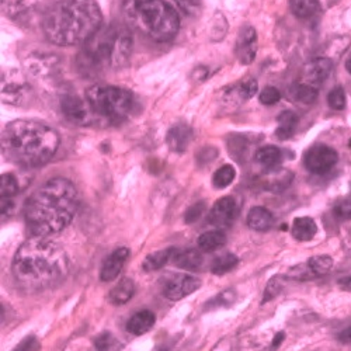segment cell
<instances>
[{
  "label": "cell",
  "instance_id": "cell-1",
  "mask_svg": "<svg viewBox=\"0 0 351 351\" xmlns=\"http://www.w3.org/2000/svg\"><path fill=\"white\" fill-rule=\"evenodd\" d=\"M12 271L16 284L34 294L64 282L69 273V258L61 245L45 237H34L16 252Z\"/></svg>",
  "mask_w": 351,
  "mask_h": 351
},
{
  "label": "cell",
  "instance_id": "cell-2",
  "mask_svg": "<svg viewBox=\"0 0 351 351\" xmlns=\"http://www.w3.org/2000/svg\"><path fill=\"white\" fill-rule=\"evenodd\" d=\"M77 208V189L68 179L55 178L27 199L24 218L36 237H49L64 230L75 218Z\"/></svg>",
  "mask_w": 351,
  "mask_h": 351
},
{
  "label": "cell",
  "instance_id": "cell-3",
  "mask_svg": "<svg viewBox=\"0 0 351 351\" xmlns=\"http://www.w3.org/2000/svg\"><path fill=\"white\" fill-rule=\"evenodd\" d=\"M96 0H56L43 17L47 40L60 47L84 44L103 25Z\"/></svg>",
  "mask_w": 351,
  "mask_h": 351
},
{
  "label": "cell",
  "instance_id": "cell-4",
  "mask_svg": "<svg viewBox=\"0 0 351 351\" xmlns=\"http://www.w3.org/2000/svg\"><path fill=\"white\" fill-rule=\"evenodd\" d=\"M60 148V135L44 123L17 120L2 131V152L5 158L23 167L43 166Z\"/></svg>",
  "mask_w": 351,
  "mask_h": 351
},
{
  "label": "cell",
  "instance_id": "cell-5",
  "mask_svg": "<svg viewBox=\"0 0 351 351\" xmlns=\"http://www.w3.org/2000/svg\"><path fill=\"white\" fill-rule=\"evenodd\" d=\"M132 48L134 38L128 25L119 23L101 25L83 44L79 68L87 73L123 69L131 60Z\"/></svg>",
  "mask_w": 351,
  "mask_h": 351
},
{
  "label": "cell",
  "instance_id": "cell-6",
  "mask_svg": "<svg viewBox=\"0 0 351 351\" xmlns=\"http://www.w3.org/2000/svg\"><path fill=\"white\" fill-rule=\"evenodd\" d=\"M121 12L128 27L154 41L165 43L179 33L180 17L165 0H123Z\"/></svg>",
  "mask_w": 351,
  "mask_h": 351
},
{
  "label": "cell",
  "instance_id": "cell-7",
  "mask_svg": "<svg viewBox=\"0 0 351 351\" xmlns=\"http://www.w3.org/2000/svg\"><path fill=\"white\" fill-rule=\"evenodd\" d=\"M86 100L96 115L110 123H121L134 107L132 93L115 86L95 84L87 89Z\"/></svg>",
  "mask_w": 351,
  "mask_h": 351
},
{
  "label": "cell",
  "instance_id": "cell-8",
  "mask_svg": "<svg viewBox=\"0 0 351 351\" xmlns=\"http://www.w3.org/2000/svg\"><path fill=\"white\" fill-rule=\"evenodd\" d=\"M33 97V89L25 76L17 69L2 72V100L12 106H25Z\"/></svg>",
  "mask_w": 351,
  "mask_h": 351
},
{
  "label": "cell",
  "instance_id": "cell-9",
  "mask_svg": "<svg viewBox=\"0 0 351 351\" xmlns=\"http://www.w3.org/2000/svg\"><path fill=\"white\" fill-rule=\"evenodd\" d=\"M339 160L337 152L328 145H315L305 154V166L315 174H325L335 167Z\"/></svg>",
  "mask_w": 351,
  "mask_h": 351
},
{
  "label": "cell",
  "instance_id": "cell-10",
  "mask_svg": "<svg viewBox=\"0 0 351 351\" xmlns=\"http://www.w3.org/2000/svg\"><path fill=\"white\" fill-rule=\"evenodd\" d=\"M61 110L66 120L75 125H90L96 117L87 100L84 101L73 95L61 99Z\"/></svg>",
  "mask_w": 351,
  "mask_h": 351
},
{
  "label": "cell",
  "instance_id": "cell-11",
  "mask_svg": "<svg viewBox=\"0 0 351 351\" xmlns=\"http://www.w3.org/2000/svg\"><path fill=\"white\" fill-rule=\"evenodd\" d=\"M201 287V281L189 274H176L166 281L163 294L170 301H180Z\"/></svg>",
  "mask_w": 351,
  "mask_h": 351
},
{
  "label": "cell",
  "instance_id": "cell-12",
  "mask_svg": "<svg viewBox=\"0 0 351 351\" xmlns=\"http://www.w3.org/2000/svg\"><path fill=\"white\" fill-rule=\"evenodd\" d=\"M238 215L237 201L232 197L219 198L208 214V222L217 229L228 228Z\"/></svg>",
  "mask_w": 351,
  "mask_h": 351
},
{
  "label": "cell",
  "instance_id": "cell-13",
  "mask_svg": "<svg viewBox=\"0 0 351 351\" xmlns=\"http://www.w3.org/2000/svg\"><path fill=\"white\" fill-rule=\"evenodd\" d=\"M235 49L239 62L249 65L254 61L257 53V36L253 27L245 25L239 32Z\"/></svg>",
  "mask_w": 351,
  "mask_h": 351
},
{
  "label": "cell",
  "instance_id": "cell-14",
  "mask_svg": "<svg viewBox=\"0 0 351 351\" xmlns=\"http://www.w3.org/2000/svg\"><path fill=\"white\" fill-rule=\"evenodd\" d=\"M130 257L128 247H119L115 249L103 263V267L100 270V280L101 281H112L121 273L123 267Z\"/></svg>",
  "mask_w": 351,
  "mask_h": 351
},
{
  "label": "cell",
  "instance_id": "cell-15",
  "mask_svg": "<svg viewBox=\"0 0 351 351\" xmlns=\"http://www.w3.org/2000/svg\"><path fill=\"white\" fill-rule=\"evenodd\" d=\"M37 3L38 0H2V10L9 19L24 21L34 13Z\"/></svg>",
  "mask_w": 351,
  "mask_h": 351
},
{
  "label": "cell",
  "instance_id": "cell-16",
  "mask_svg": "<svg viewBox=\"0 0 351 351\" xmlns=\"http://www.w3.org/2000/svg\"><path fill=\"white\" fill-rule=\"evenodd\" d=\"M332 69H333V64L330 60H328V58H317V60L308 64L304 69L305 83L316 87L317 84L324 83L329 77V75L332 73Z\"/></svg>",
  "mask_w": 351,
  "mask_h": 351
},
{
  "label": "cell",
  "instance_id": "cell-17",
  "mask_svg": "<svg viewBox=\"0 0 351 351\" xmlns=\"http://www.w3.org/2000/svg\"><path fill=\"white\" fill-rule=\"evenodd\" d=\"M193 139V131L187 124H176L173 125L166 136L169 148L173 152L183 154Z\"/></svg>",
  "mask_w": 351,
  "mask_h": 351
},
{
  "label": "cell",
  "instance_id": "cell-18",
  "mask_svg": "<svg viewBox=\"0 0 351 351\" xmlns=\"http://www.w3.org/2000/svg\"><path fill=\"white\" fill-rule=\"evenodd\" d=\"M156 322V316L151 311H139L127 322V330L134 336H142L148 333Z\"/></svg>",
  "mask_w": 351,
  "mask_h": 351
},
{
  "label": "cell",
  "instance_id": "cell-19",
  "mask_svg": "<svg viewBox=\"0 0 351 351\" xmlns=\"http://www.w3.org/2000/svg\"><path fill=\"white\" fill-rule=\"evenodd\" d=\"M202 254L197 249H186V250H179L176 249L171 263L179 269L183 270H198L202 266Z\"/></svg>",
  "mask_w": 351,
  "mask_h": 351
},
{
  "label": "cell",
  "instance_id": "cell-20",
  "mask_svg": "<svg viewBox=\"0 0 351 351\" xmlns=\"http://www.w3.org/2000/svg\"><path fill=\"white\" fill-rule=\"evenodd\" d=\"M270 170L271 171H269L265 176V179H263V186L273 193L282 191L284 189H287L291 184L292 179H294V174L288 170L276 169V167H273Z\"/></svg>",
  "mask_w": 351,
  "mask_h": 351
},
{
  "label": "cell",
  "instance_id": "cell-21",
  "mask_svg": "<svg viewBox=\"0 0 351 351\" xmlns=\"http://www.w3.org/2000/svg\"><path fill=\"white\" fill-rule=\"evenodd\" d=\"M274 223L273 214L265 207H253L247 214V225L257 232L269 230Z\"/></svg>",
  "mask_w": 351,
  "mask_h": 351
},
{
  "label": "cell",
  "instance_id": "cell-22",
  "mask_svg": "<svg viewBox=\"0 0 351 351\" xmlns=\"http://www.w3.org/2000/svg\"><path fill=\"white\" fill-rule=\"evenodd\" d=\"M291 233L297 241L308 242L313 239V237L317 233V225L309 217H300V218H295L294 222H292Z\"/></svg>",
  "mask_w": 351,
  "mask_h": 351
},
{
  "label": "cell",
  "instance_id": "cell-23",
  "mask_svg": "<svg viewBox=\"0 0 351 351\" xmlns=\"http://www.w3.org/2000/svg\"><path fill=\"white\" fill-rule=\"evenodd\" d=\"M278 127H277V131H276V135L278 139L281 141H285V139H289L292 135L295 134L297 128H298V115L295 112L292 111H282L280 115H278Z\"/></svg>",
  "mask_w": 351,
  "mask_h": 351
},
{
  "label": "cell",
  "instance_id": "cell-24",
  "mask_svg": "<svg viewBox=\"0 0 351 351\" xmlns=\"http://www.w3.org/2000/svg\"><path fill=\"white\" fill-rule=\"evenodd\" d=\"M135 294V284L131 278H123L110 291V301L114 305L127 304Z\"/></svg>",
  "mask_w": 351,
  "mask_h": 351
},
{
  "label": "cell",
  "instance_id": "cell-25",
  "mask_svg": "<svg viewBox=\"0 0 351 351\" xmlns=\"http://www.w3.org/2000/svg\"><path fill=\"white\" fill-rule=\"evenodd\" d=\"M197 243H198L199 250L207 252V253H213V252L225 246L226 237L221 229L210 230V232L202 233V235L198 238Z\"/></svg>",
  "mask_w": 351,
  "mask_h": 351
},
{
  "label": "cell",
  "instance_id": "cell-26",
  "mask_svg": "<svg viewBox=\"0 0 351 351\" xmlns=\"http://www.w3.org/2000/svg\"><path fill=\"white\" fill-rule=\"evenodd\" d=\"M174 252H176L174 247H169V249L159 250V252H155L149 256H146L143 263H142V269L145 271H148V273L160 270L162 267H165L167 265L169 261H171Z\"/></svg>",
  "mask_w": 351,
  "mask_h": 351
},
{
  "label": "cell",
  "instance_id": "cell-27",
  "mask_svg": "<svg viewBox=\"0 0 351 351\" xmlns=\"http://www.w3.org/2000/svg\"><path fill=\"white\" fill-rule=\"evenodd\" d=\"M258 90L257 82L254 79H247L242 83H238L235 86H232L230 89L226 92L228 96L230 97H237L239 101H246L250 100Z\"/></svg>",
  "mask_w": 351,
  "mask_h": 351
},
{
  "label": "cell",
  "instance_id": "cell-28",
  "mask_svg": "<svg viewBox=\"0 0 351 351\" xmlns=\"http://www.w3.org/2000/svg\"><path fill=\"white\" fill-rule=\"evenodd\" d=\"M282 154L281 151L277 148V146H265V148H260L256 154V160L263 166L267 169H273L277 167V165L281 162Z\"/></svg>",
  "mask_w": 351,
  "mask_h": 351
},
{
  "label": "cell",
  "instance_id": "cell-29",
  "mask_svg": "<svg viewBox=\"0 0 351 351\" xmlns=\"http://www.w3.org/2000/svg\"><path fill=\"white\" fill-rule=\"evenodd\" d=\"M239 263V258L232 254V253H225V254H221L218 256L211 265V271L215 274V276H223L229 271H232L233 269H235L238 266Z\"/></svg>",
  "mask_w": 351,
  "mask_h": 351
},
{
  "label": "cell",
  "instance_id": "cell-30",
  "mask_svg": "<svg viewBox=\"0 0 351 351\" xmlns=\"http://www.w3.org/2000/svg\"><path fill=\"white\" fill-rule=\"evenodd\" d=\"M308 269L312 274L315 276H325L328 273H330V270L335 266V261L330 256H313L309 258L308 261Z\"/></svg>",
  "mask_w": 351,
  "mask_h": 351
},
{
  "label": "cell",
  "instance_id": "cell-31",
  "mask_svg": "<svg viewBox=\"0 0 351 351\" xmlns=\"http://www.w3.org/2000/svg\"><path fill=\"white\" fill-rule=\"evenodd\" d=\"M291 10L300 19L312 17L319 9V0H291Z\"/></svg>",
  "mask_w": 351,
  "mask_h": 351
},
{
  "label": "cell",
  "instance_id": "cell-32",
  "mask_svg": "<svg viewBox=\"0 0 351 351\" xmlns=\"http://www.w3.org/2000/svg\"><path fill=\"white\" fill-rule=\"evenodd\" d=\"M292 96L302 104H312L317 99V90L312 84L300 83L292 89Z\"/></svg>",
  "mask_w": 351,
  "mask_h": 351
},
{
  "label": "cell",
  "instance_id": "cell-33",
  "mask_svg": "<svg viewBox=\"0 0 351 351\" xmlns=\"http://www.w3.org/2000/svg\"><path fill=\"white\" fill-rule=\"evenodd\" d=\"M235 178H237L235 167L230 165H225L219 170L215 171L214 178H213V183L217 189H225L232 184V182L235 180Z\"/></svg>",
  "mask_w": 351,
  "mask_h": 351
},
{
  "label": "cell",
  "instance_id": "cell-34",
  "mask_svg": "<svg viewBox=\"0 0 351 351\" xmlns=\"http://www.w3.org/2000/svg\"><path fill=\"white\" fill-rule=\"evenodd\" d=\"M19 182L14 174H2V180H0V195L2 198H12L19 193Z\"/></svg>",
  "mask_w": 351,
  "mask_h": 351
},
{
  "label": "cell",
  "instance_id": "cell-35",
  "mask_svg": "<svg viewBox=\"0 0 351 351\" xmlns=\"http://www.w3.org/2000/svg\"><path fill=\"white\" fill-rule=\"evenodd\" d=\"M258 99H260L261 104L274 106V104H277L281 100V93H280L278 89H276V87L267 86V87H265V89L260 92Z\"/></svg>",
  "mask_w": 351,
  "mask_h": 351
},
{
  "label": "cell",
  "instance_id": "cell-36",
  "mask_svg": "<svg viewBox=\"0 0 351 351\" xmlns=\"http://www.w3.org/2000/svg\"><path fill=\"white\" fill-rule=\"evenodd\" d=\"M329 106L335 110H343L346 107V93L343 87H335L328 97Z\"/></svg>",
  "mask_w": 351,
  "mask_h": 351
},
{
  "label": "cell",
  "instance_id": "cell-37",
  "mask_svg": "<svg viewBox=\"0 0 351 351\" xmlns=\"http://www.w3.org/2000/svg\"><path fill=\"white\" fill-rule=\"evenodd\" d=\"M206 213V204H204L202 201H199V202H195L193 207H190L189 210H187V213H186V215H184V221L187 222V223H194V222H197L199 218H201V215Z\"/></svg>",
  "mask_w": 351,
  "mask_h": 351
},
{
  "label": "cell",
  "instance_id": "cell-38",
  "mask_svg": "<svg viewBox=\"0 0 351 351\" xmlns=\"http://www.w3.org/2000/svg\"><path fill=\"white\" fill-rule=\"evenodd\" d=\"M282 289V284L278 278H273L270 280V282L267 284V288L265 291V297H263V304H266L269 301H271L273 298H276Z\"/></svg>",
  "mask_w": 351,
  "mask_h": 351
},
{
  "label": "cell",
  "instance_id": "cell-39",
  "mask_svg": "<svg viewBox=\"0 0 351 351\" xmlns=\"http://www.w3.org/2000/svg\"><path fill=\"white\" fill-rule=\"evenodd\" d=\"M95 346L97 351H110L111 347L114 346V337L111 336V333L104 332L96 337Z\"/></svg>",
  "mask_w": 351,
  "mask_h": 351
},
{
  "label": "cell",
  "instance_id": "cell-40",
  "mask_svg": "<svg viewBox=\"0 0 351 351\" xmlns=\"http://www.w3.org/2000/svg\"><path fill=\"white\" fill-rule=\"evenodd\" d=\"M174 3L186 14H195L199 9V0H174Z\"/></svg>",
  "mask_w": 351,
  "mask_h": 351
},
{
  "label": "cell",
  "instance_id": "cell-41",
  "mask_svg": "<svg viewBox=\"0 0 351 351\" xmlns=\"http://www.w3.org/2000/svg\"><path fill=\"white\" fill-rule=\"evenodd\" d=\"M335 215L340 219H350L351 218V204L348 201L339 202L335 206Z\"/></svg>",
  "mask_w": 351,
  "mask_h": 351
},
{
  "label": "cell",
  "instance_id": "cell-42",
  "mask_svg": "<svg viewBox=\"0 0 351 351\" xmlns=\"http://www.w3.org/2000/svg\"><path fill=\"white\" fill-rule=\"evenodd\" d=\"M38 348V343L34 336L25 337L13 351H36Z\"/></svg>",
  "mask_w": 351,
  "mask_h": 351
},
{
  "label": "cell",
  "instance_id": "cell-43",
  "mask_svg": "<svg viewBox=\"0 0 351 351\" xmlns=\"http://www.w3.org/2000/svg\"><path fill=\"white\" fill-rule=\"evenodd\" d=\"M337 339L341 341V343H351V326L346 328L344 330H341L337 336Z\"/></svg>",
  "mask_w": 351,
  "mask_h": 351
},
{
  "label": "cell",
  "instance_id": "cell-44",
  "mask_svg": "<svg viewBox=\"0 0 351 351\" xmlns=\"http://www.w3.org/2000/svg\"><path fill=\"white\" fill-rule=\"evenodd\" d=\"M12 207H13V201L10 198H2V214L3 215L10 214Z\"/></svg>",
  "mask_w": 351,
  "mask_h": 351
},
{
  "label": "cell",
  "instance_id": "cell-45",
  "mask_svg": "<svg viewBox=\"0 0 351 351\" xmlns=\"http://www.w3.org/2000/svg\"><path fill=\"white\" fill-rule=\"evenodd\" d=\"M282 341H284V333L280 332V333H277V335L274 336V340H273V343H271V348H273V350H277Z\"/></svg>",
  "mask_w": 351,
  "mask_h": 351
},
{
  "label": "cell",
  "instance_id": "cell-46",
  "mask_svg": "<svg viewBox=\"0 0 351 351\" xmlns=\"http://www.w3.org/2000/svg\"><path fill=\"white\" fill-rule=\"evenodd\" d=\"M340 287L346 291H351V276L340 280Z\"/></svg>",
  "mask_w": 351,
  "mask_h": 351
},
{
  "label": "cell",
  "instance_id": "cell-47",
  "mask_svg": "<svg viewBox=\"0 0 351 351\" xmlns=\"http://www.w3.org/2000/svg\"><path fill=\"white\" fill-rule=\"evenodd\" d=\"M346 69H347V72L351 75V53H350V56L347 58V62H346Z\"/></svg>",
  "mask_w": 351,
  "mask_h": 351
},
{
  "label": "cell",
  "instance_id": "cell-48",
  "mask_svg": "<svg viewBox=\"0 0 351 351\" xmlns=\"http://www.w3.org/2000/svg\"><path fill=\"white\" fill-rule=\"evenodd\" d=\"M156 351H162V350H159V348H158V350H156ZM165 351H167V350H165Z\"/></svg>",
  "mask_w": 351,
  "mask_h": 351
}]
</instances>
